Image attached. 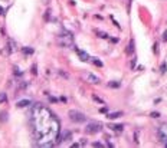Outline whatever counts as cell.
<instances>
[{
    "mask_svg": "<svg viewBox=\"0 0 167 148\" xmlns=\"http://www.w3.org/2000/svg\"><path fill=\"white\" fill-rule=\"evenodd\" d=\"M109 128H111L113 131H117V132H121L124 129L123 125H115V124H111V125H109Z\"/></svg>",
    "mask_w": 167,
    "mask_h": 148,
    "instance_id": "cell-10",
    "label": "cell"
},
{
    "mask_svg": "<svg viewBox=\"0 0 167 148\" xmlns=\"http://www.w3.org/2000/svg\"><path fill=\"white\" fill-rule=\"evenodd\" d=\"M16 105L19 108H25V107H29V105H31V101H29V99H22V101H17Z\"/></svg>",
    "mask_w": 167,
    "mask_h": 148,
    "instance_id": "cell-9",
    "label": "cell"
},
{
    "mask_svg": "<svg viewBox=\"0 0 167 148\" xmlns=\"http://www.w3.org/2000/svg\"><path fill=\"white\" fill-rule=\"evenodd\" d=\"M94 101L99 102V104H104V101H103V99H101V98H98V96H95V95H94Z\"/></svg>",
    "mask_w": 167,
    "mask_h": 148,
    "instance_id": "cell-18",
    "label": "cell"
},
{
    "mask_svg": "<svg viewBox=\"0 0 167 148\" xmlns=\"http://www.w3.org/2000/svg\"><path fill=\"white\" fill-rule=\"evenodd\" d=\"M75 52H76V53H78L79 59H81L82 62H88V61H91V56H89V55L86 53L85 51H81V49H78V47H75Z\"/></svg>",
    "mask_w": 167,
    "mask_h": 148,
    "instance_id": "cell-6",
    "label": "cell"
},
{
    "mask_svg": "<svg viewBox=\"0 0 167 148\" xmlns=\"http://www.w3.org/2000/svg\"><path fill=\"white\" fill-rule=\"evenodd\" d=\"M161 72H166V63L161 65Z\"/></svg>",
    "mask_w": 167,
    "mask_h": 148,
    "instance_id": "cell-24",
    "label": "cell"
},
{
    "mask_svg": "<svg viewBox=\"0 0 167 148\" xmlns=\"http://www.w3.org/2000/svg\"><path fill=\"white\" fill-rule=\"evenodd\" d=\"M0 102H7V96H6V94H0Z\"/></svg>",
    "mask_w": 167,
    "mask_h": 148,
    "instance_id": "cell-16",
    "label": "cell"
},
{
    "mask_svg": "<svg viewBox=\"0 0 167 148\" xmlns=\"http://www.w3.org/2000/svg\"><path fill=\"white\" fill-rule=\"evenodd\" d=\"M157 137L160 140V142H163L167 147V124H161L157 129Z\"/></svg>",
    "mask_w": 167,
    "mask_h": 148,
    "instance_id": "cell-5",
    "label": "cell"
},
{
    "mask_svg": "<svg viewBox=\"0 0 167 148\" xmlns=\"http://www.w3.org/2000/svg\"><path fill=\"white\" fill-rule=\"evenodd\" d=\"M151 117H153V118H157V117H160V114H159V112H157V114H156V112H153V114H151Z\"/></svg>",
    "mask_w": 167,
    "mask_h": 148,
    "instance_id": "cell-23",
    "label": "cell"
},
{
    "mask_svg": "<svg viewBox=\"0 0 167 148\" xmlns=\"http://www.w3.org/2000/svg\"><path fill=\"white\" fill-rule=\"evenodd\" d=\"M157 52H159V45H154V53H157Z\"/></svg>",
    "mask_w": 167,
    "mask_h": 148,
    "instance_id": "cell-21",
    "label": "cell"
},
{
    "mask_svg": "<svg viewBox=\"0 0 167 148\" xmlns=\"http://www.w3.org/2000/svg\"><path fill=\"white\" fill-rule=\"evenodd\" d=\"M69 140H71V132H69V131H65L64 134H62L61 140L58 141V144H62V142H68Z\"/></svg>",
    "mask_w": 167,
    "mask_h": 148,
    "instance_id": "cell-8",
    "label": "cell"
},
{
    "mask_svg": "<svg viewBox=\"0 0 167 148\" xmlns=\"http://www.w3.org/2000/svg\"><path fill=\"white\" fill-rule=\"evenodd\" d=\"M31 124L33 128V138L39 147H52L59 135V121L46 107L36 105L32 111Z\"/></svg>",
    "mask_w": 167,
    "mask_h": 148,
    "instance_id": "cell-1",
    "label": "cell"
},
{
    "mask_svg": "<svg viewBox=\"0 0 167 148\" xmlns=\"http://www.w3.org/2000/svg\"><path fill=\"white\" fill-rule=\"evenodd\" d=\"M163 41H164V42H167V30L163 33Z\"/></svg>",
    "mask_w": 167,
    "mask_h": 148,
    "instance_id": "cell-19",
    "label": "cell"
},
{
    "mask_svg": "<svg viewBox=\"0 0 167 148\" xmlns=\"http://www.w3.org/2000/svg\"><path fill=\"white\" fill-rule=\"evenodd\" d=\"M103 131V124L101 122H89L85 128L86 134H98Z\"/></svg>",
    "mask_w": 167,
    "mask_h": 148,
    "instance_id": "cell-4",
    "label": "cell"
},
{
    "mask_svg": "<svg viewBox=\"0 0 167 148\" xmlns=\"http://www.w3.org/2000/svg\"><path fill=\"white\" fill-rule=\"evenodd\" d=\"M133 47H134V41H131V42H130V45H128L127 52H128V53H133Z\"/></svg>",
    "mask_w": 167,
    "mask_h": 148,
    "instance_id": "cell-14",
    "label": "cell"
},
{
    "mask_svg": "<svg viewBox=\"0 0 167 148\" xmlns=\"http://www.w3.org/2000/svg\"><path fill=\"white\" fill-rule=\"evenodd\" d=\"M58 41H59V45H61V46L69 47V46H72V45H74V35H72L69 30L64 29V30H62V33L59 35Z\"/></svg>",
    "mask_w": 167,
    "mask_h": 148,
    "instance_id": "cell-2",
    "label": "cell"
},
{
    "mask_svg": "<svg viewBox=\"0 0 167 148\" xmlns=\"http://www.w3.org/2000/svg\"><path fill=\"white\" fill-rule=\"evenodd\" d=\"M118 117H123V114H121V112H109L108 114L109 119H115V118H118Z\"/></svg>",
    "mask_w": 167,
    "mask_h": 148,
    "instance_id": "cell-11",
    "label": "cell"
},
{
    "mask_svg": "<svg viewBox=\"0 0 167 148\" xmlns=\"http://www.w3.org/2000/svg\"><path fill=\"white\" fill-rule=\"evenodd\" d=\"M22 51H23V53H26V55H32V53H33V49H32V47H23Z\"/></svg>",
    "mask_w": 167,
    "mask_h": 148,
    "instance_id": "cell-13",
    "label": "cell"
},
{
    "mask_svg": "<svg viewBox=\"0 0 167 148\" xmlns=\"http://www.w3.org/2000/svg\"><path fill=\"white\" fill-rule=\"evenodd\" d=\"M68 117L71 118L72 122H76V124H81V122H85L86 121V117L82 112L76 111V109H71V111L68 112Z\"/></svg>",
    "mask_w": 167,
    "mask_h": 148,
    "instance_id": "cell-3",
    "label": "cell"
},
{
    "mask_svg": "<svg viewBox=\"0 0 167 148\" xmlns=\"http://www.w3.org/2000/svg\"><path fill=\"white\" fill-rule=\"evenodd\" d=\"M108 86H109V88H118V86H120V82L113 81V82H109V84H108Z\"/></svg>",
    "mask_w": 167,
    "mask_h": 148,
    "instance_id": "cell-15",
    "label": "cell"
},
{
    "mask_svg": "<svg viewBox=\"0 0 167 148\" xmlns=\"http://www.w3.org/2000/svg\"><path fill=\"white\" fill-rule=\"evenodd\" d=\"M85 79L89 82V84H92V85L99 84V78L95 76V75H92V74H86L85 75Z\"/></svg>",
    "mask_w": 167,
    "mask_h": 148,
    "instance_id": "cell-7",
    "label": "cell"
},
{
    "mask_svg": "<svg viewBox=\"0 0 167 148\" xmlns=\"http://www.w3.org/2000/svg\"><path fill=\"white\" fill-rule=\"evenodd\" d=\"M95 33L98 35L99 37H103V39H107V37H108V35H107L105 32H103V30H95Z\"/></svg>",
    "mask_w": 167,
    "mask_h": 148,
    "instance_id": "cell-12",
    "label": "cell"
},
{
    "mask_svg": "<svg viewBox=\"0 0 167 148\" xmlns=\"http://www.w3.org/2000/svg\"><path fill=\"white\" fill-rule=\"evenodd\" d=\"M0 14H3V9L2 7H0Z\"/></svg>",
    "mask_w": 167,
    "mask_h": 148,
    "instance_id": "cell-25",
    "label": "cell"
},
{
    "mask_svg": "<svg viewBox=\"0 0 167 148\" xmlns=\"http://www.w3.org/2000/svg\"><path fill=\"white\" fill-rule=\"evenodd\" d=\"M92 145H94V147H103V144H101V142H94Z\"/></svg>",
    "mask_w": 167,
    "mask_h": 148,
    "instance_id": "cell-20",
    "label": "cell"
},
{
    "mask_svg": "<svg viewBox=\"0 0 167 148\" xmlns=\"http://www.w3.org/2000/svg\"><path fill=\"white\" fill-rule=\"evenodd\" d=\"M14 71H16V72H14V74H16V75H22L20 69H17V68H14Z\"/></svg>",
    "mask_w": 167,
    "mask_h": 148,
    "instance_id": "cell-22",
    "label": "cell"
},
{
    "mask_svg": "<svg viewBox=\"0 0 167 148\" xmlns=\"http://www.w3.org/2000/svg\"><path fill=\"white\" fill-rule=\"evenodd\" d=\"M91 61H92V59H91ZM92 62H94V63H95L97 66H103V62H101V61H97V59H94Z\"/></svg>",
    "mask_w": 167,
    "mask_h": 148,
    "instance_id": "cell-17",
    "label": "cell"
}]
</instances>
